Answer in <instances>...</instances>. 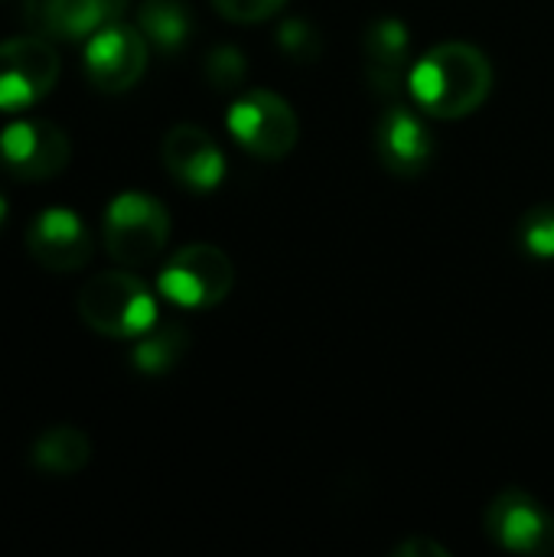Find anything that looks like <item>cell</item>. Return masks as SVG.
Masks as SVG:
<instances>
[{
	"label": "cell",
	"mask_w": 554,
	"mask_h": 557,
	"mask_svg": "<svg viewBox=\"0 0 554 557\" xmlns=\"http://www.w3.org/2000/svg\"><path fill=\"white\" fill-rule=\"evenodd\" d=\"M408 88L424 114L460 121L490 98L493 65L470 42H441L411 65Z\"/></svg>",
	"instance_id": "6da1fadb"
},
{
	"label": "cell",
	"mask_w": 554,
	"mask_h": 557,
	"mask_svg": "<svg viewBox=\"0 0 554 557\" xmlns=\"http://www.w3.org/2000/svg\"><path fill=\"white\" fill-rule=\"evenodd\" d=\"M78 317L111 339H140L157 326V300L131 271H101L78 290Z\"/></svg>",
	"instance_id": "7a4b0ae2"
},
{
	"label": "cell",
	"mask_w": 554,
	"mask_h": 557,
	"mask_svg": "<svg viewBox=\"0 0 554 557\" xmlns=\"http://www.w3.org/2000/svg\"><path fill=\"white\" fill-rule=\"evenodd\" d=\"M104 248L124 268L150 264L170 238V212L160 199L127 189L118 193L104 209Z\"/></svg>",
	"instance_id": "3957f363"
},
{
	"label": "cell",
	"mask_w": 554,
	"mask_h": 557,
	"mask_svg": "<svg viewBox=\"0 0 554 557\" xmlns=\"http://www.w3.org/2000/svg\"><path fill=\"white\" fill-rule=\"evenodd\" d=\"M232 287H235L232 258L206 242L180 248L157 277V290L183 310L219 307L232 294Z\"/></svg>",
	"instance_id": "277c9868"
},
{
	"label": "cell",
	"mask_w": 554,
	"mask_h": 557,
	"mask_svg": "<svg viewBox=\"0 0 554 557\" xmlns=\"http://www.w3.org/2000/svg\"><path fill=\"white\" fill-rule=\"evenodd\" d=\"M59 82V52L42 36H13L0 42V111L23 114L36 108Z\"/></svg>",
	"instance_id": "5b68a950"
},
{
	"label": "cell",
	"mask_w": 554,
	"mask_h": 557,
	"mask_svg": "<svg viewBox=\"0 0 554 557\" xmlns=\"http://www.w3.org/2000/svg\"><path fill=\"white\" fill-rule=\"evenodd\" d=\"M229 131L258 160L287 157L300 137V124H297L294 108L268 88L245 91L232 101Z\"/></svg>",
	"instance_id": "8992f818"
},
{
	"label": "cell",
	"mask_w": 554,
	"mask_h": 557,
	"mask_svg": "<svg viewBox=\"0 0 554 557\" xmlns=\"http://www.w3.org/2000/svg\"><path fill=\"white\" fill-rule=\"evenodd\" d=\"M69 134L46 117H13L0 131V166L16 180H52L69 166Z\"/></svg>",
	"instance_id": "52a82bcc"
},
{
	"label": "cell",
	"mask_w": 554,
	"mask_h": 557,
	"mask_svg": "<svg viewBox=\"0 0 554 557\" xmlns=\"http://www.w3.org/2000/svg\"><path fill=\"white\" fill-rule=\"evenodd\" d=\"M147 72V36L127 23H108L85 42V75L98 91L118 95Z\"/></svg>",
	"instance_id": "ba28073f"
},
{
	"label": "cell",
	"mask_w": 554,
	"mask_h": 557,
	"mask_svg": "<svg viewBox=\"0 0 554 557\" xmlns=\"http://www.w3.org/2000/svg\"><path fill=\"white\" fill-rule=\"evenodd\" d=\"M487 535L513 555H554V516L529 493L503 490L487 506Z\"/></svg>",
	"instance_id": "9c48e42d"
},
{
	"label": "cell",
	"mask_w": 554,
	"mask_h": 557,
	"mask_svg": "<svg viewBox=\"0 0 554 557\" xmlns=\"http://www.w3.org/2000/svg\"><path fill=\"white\" fill-rule=\"evenodd\" d=\"M26 251L36 264L56 274L82 271L91 261V235L78 212L65 206H49L36 212L26 228Z\"/></svg>",
	"instance_id": "30bf717a"
},
{
	"label": "cell",
	"mask_w": 554,
	"mask_h": 557,
	"mask_svg": "<svg viewBox=\"0 0 554 557\" xmlns=\"http://www.w3.org/2000/svg\"><path fill=\"white\" fill-rule=\"evenodd\" d=\"M376 157L379 163L395 173V176H421L431 160H434V140L428 124L405 104H392L379 124H376V137H372Z\"/></svg>",
	"instance_id": "8fae6325"
},
{
	"label": "cell",
	"mask_w": 554,
	"mask_h": 557,
	"mask_svg": "<svg viewBox=\"0 0 554 557\" xmlns=\"http://www.w3.org/2000/svg\"><path fill=\"white\" fill-rule=\"evenodd\" d=\"M160 157L167 173L189 193H212L225 176V157L219 144L196 124L170 127L160 144Z\"/></svg>",
	"instance_id": "7c38bea8"
},
{
	"label": "cell",
	"mask_w": 554,
	"mask_h": 557,
	"mask_svg": "<svg viewBox=\"0 0 554 557\" xmlns=\"http://www.w3.org/2000/svg\"><path fill=\"white\" fill-rule=\"evenodd\" d=\"M124 0H23L26 26L49 42H78L114 23Z\"/></svg>",
	"instance_id": "4fadbf2b"
},
{
	"label": "cell",
	"mask_w": 554,
	"mask_h": 557,
	"mask_svg": "<svg viewBox=\"0 0 554 557\" xmlns=\"http://www.w3.org/2000/svg\"><path fill=\"white\" fill-rule=\"evenodd\" d=\"M362 59H366V78L376 88V95L392 98L398 95L405 75L411 72V36L408 26L395 16H382L366 29L362 39Z\"/></svg>",
	"instance_id": "5bb4252c"
},
{
	"label": "cell",
	"mask_w": 554,
	"mask_h": 557,
	"mask_svg": "<svg viewBox=\"0 0 554 557\" xmlns=\"http://www.w3.org/2000/svg\"><path fill=\"white\" fill-rule=\"evenodd\" d=\"M29 460L36 470H46L52 476H69V473H78L88 467L91 444L78 428L59 424V428H49L46 434L36 437Z\"/></svg>",
	"instance_id": "9a60e30c"
},
{
	"label": "cell",
	"mask_w": 554,
	"mask_h": 557,
	"mask_svg": "<svg viewBox=\"0 0 554 557\" xmlns=\"http://www.w3.org/2000/svg\"><path fill=\"white\" fill-rule=\"evenodd\" d=\"M137 29L160 52H180L193 33L189 10L176 0H147L137 10Z\"/></svg>",
	"instance_id": "2e32d148"
},
{
	"label": "cell",
	"mask_w": 554,
	"mask_h": 557,
	"mask_svg": "<svg viewBox=\"0 0 554 557\" xmlns=\"http://www.w3.org/2000/svg\"><path fill=\"white\" fill-rule=\"evenodd\" d=\"M186 346H189V333H186L183 326H160V330L153 326V330L144 333L140 343L134 346L131 362H134V369H137L140 375L157 379V375H167L170 369L180 366Z\"/></svg>",
	"instance_id": "e0dca14e"
},
{
	"label": "cell",
	"mask_w": 554,
	"mask_h": 557,
	"mask_svg": "<svg viewBox=\"0 0 554 557\" xmlns=\"http://www.w3.org/2000/svg\"><path fill=\"white\" fill-rule=\"evenodd\" d=\"M519 245L539 258V261H552L554 258V206H535L522 215L519 222Z\"/></svg>",
	"instance_id": "ac0fdd59"
},
{
	"label": "cell",
	"mask_w": 554,
	"mask_h": 557,
	"mask_svg": "<svg viewBox=\"0 0 554 557\" xmlns=\"http://www.w3.org/2000/svg\"><path fill=\"white\" fill-rule=\"evenodd\" d=\"M278 46L287 59L294 62H317L320 55V33L307 23V20H284L278 29Z\"/></svg>",
	"instance_id": "d6986e66"
},
{
	"label": "cell",
	"mask_w": 554,
	"mask_h": 557,
	"mask_svg": "<svg viewBox=\"0 0 554 557\" xmlns=\"http://www.w3.org/2000/svg\"><path fill=\"white\" fill-rule=\"evenodd\" d=\"M206 78L216 91H235L245 82V55L235 46H219L206 55Z\"/></svg>",
	"instance_id": "ffe728a7"
},
{
	"label": "cell",
	"mask_w": 554,
	"mask_h": 557,
	"mask_svg": "<svg viewBox=\"0 0 554 557\" xmlns=\"http://www.w3.org/2000/svg\"><path fill=\"white\" fill-rule=\"evenodd\" d=\"M284 3L287 0H212L219 16H225L232 23H261V20L274 16Z\"/></svg>",
	"instance_id": "44dd1931"
},
{
	"label": "cell",
	"mask_w": 554,
	"mask_h": 557,
	"mask_svg": "<svg viewBox=\"0 0 554 557\" xmlns=\"http://www.w3.org/2000/svg\"><path fill=\"white\" fill-rule=\"evenodd\" d=\"M392 555L395 557H451V552H447L444 545L431 542V539L411 535V539H405L402 545H395V548H392Z\"/></svg>",
	"instance_id": "7402d4cb"
},
{
	"label": "cell",
	"mask_w": 554,
	"mask_h": 557,
	"mask_svg": "<svg viewBox=\"0 0 554 557\" xmlns=\"http://www.w3.org/2000/svg\"><path fill=\"white\" fill-rule=\"evenodd\" d=\"M7 215H10V202H7V199L0 196V225L7 222Z\"/></svg>",
	"instance_id": "603a6c76"
}]
</instances>
